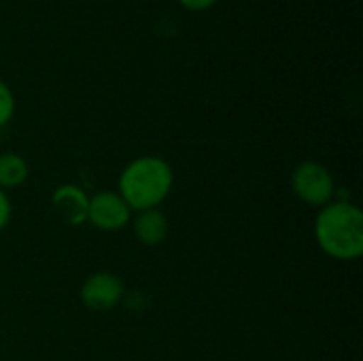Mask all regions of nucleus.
I'll return each mask as SVG.
<instances>
[{"label":"nucleus","mask_w":363,"mask_h":361,"mask_svg":"<svg viewBox=\"0 0 363 361\" xmlns=\"http://www.w3.org/2000/svg\"><path fill=\"white\" fill-rule=\"evenodd\" d=\"M315 234L321 249L336 260H357L363 251V217L351 202H332L317 217Z\"/></svg>","instance_id":"f257e3e1"},{"label":"nucleus","mask_w":363,"mask_h":361,"mask_svg":"<svg viewBox=\"0 0 363 361\" xmlns=\"http://www.w3.org/2000/svg\"><path fill=\"white\" fill-rule=\"evenodd\" d=\"M172 187L170 166L153 155L134 160L119 177V196L125 200L130 211L155 209Z\"/></svg>","instance_id":"f03ea898"},{"label":"nucleus","mask_w":363,"mask_h":361,"mask_svg":"<svg viewBox=\"0 0 363 361\" xmlns=\"http://www.w3.org/2000/svg\"><path fill=\"white\" fill-rule=\"evenodd\" d=\"M294 191L311 206H325L334 196V179L330 170L317 162H304L294 170Z\"/></svg>","instance_id":"7ed1b4c3"},{"label":"nucleus","mask_w":363,"mask_h":361,"mask_svg":"<svg viewBox=\"0 0 363 361\" xmlns=\"http://www.w3.org/2000/svg\"><path fill=\"white\" fill-rule=\"evenodd\" d=\"M130 206L119 194L113 191H100L89 200V213L87 221H91L96 228L113 232L123 228L130 221Z\"/></svg>","instance_id":"20e7f679"},{"label":"nucleus","mask_w":363,"mask_h":361,"mask_svg":"<svg viewBox=\"0 0 363 361\" xmlns=\"http://www.w3.org/2000/svg\"><path fill=\"white\" fill-rule=\"evenodd\" d=\"M123 298V283L111 272H98L89 277L81 289V300L91 311H111Z\"/></svg>","instance_id":"39448f33"},{"label":"nucleus","mask_w":363,"mask_h":361,"mask_svg":"<svg viewBox=\"0 0 363 361\" xmlns=\"http://www.w3.org/2000/svg\"><path fill=\"white\" fill-rule=\"evenodd\" d=\"M51 204L55 213L70 226H83L87 221L89 213V198L83 194V189L74 185H62L55 189Z\"/></svg>","instance_id":"423d86ee"},{"label":"nucleus","mask_w":363,"mask_h":361,"mask_svg":"<svg viewBox=\"0 0 363 361\" xmlns=\"http://www.w3.org/2000/svg\"><path fill=\"white\" fill-rule=\"evenodd\" d=\"M134 234L143 245H160L168 234V221L164 213L155 209L140 211L134 219Z\"/></svg>","instance_id":"0eeeda50"},{"label":"nucleus","mask_w":363,"mask_h":361,"mask_svg":"<svg viewBox=\"0 0 363 361\" xmlns=\"http://www.w3.org/2000/svg\"><path fill=\"white\" fill-rule=\"evenodd\" d=\"M28 177V164L17 153H2L0 155V189L19 187Z\"/></svg>","instance_id":"6e6552de"},{"label":"nucleus","mask_w":363,"mask_h":361,"mask_svg":"<svg viewBox=\"0 0 363 361\" xmlns=\"http://www.w3.org/2000/svg\"><path fill=\"white\" fill-rule=\"evenodd\" d=\"M15 113V98H13V91L9 89V85L4 81H0V128L4 123L11 121Z\"/></svg>","instance_id":"1a4fd4ad"},{"label":"nucleus","mask_w":363,"mask_h":361,"mask_svg":"<svg viewBox=\"0 0 363 361\" xmlns=\"http://www.w3.org/2000/svg\"><path fill=\"white\" fill-rule=\"evenodd\" d=\"M9 219H11V202H9L6 194L0 189V230L6 228Z\"/></svg>","instance_id":"9d476101"},{"label":"nucleus","mask_w":363,"mask_h":361,"mask_svg":"<svg viewBox=\"0 0 363 361\" xmlns=\"http://www.w3.org/2000/svg\"><path fill=\"white\" fill-rule=\"evenodd\" d=\"M181 6L189 9V11H206L211 6H215L219 0H179Z\"/></svg>","instance_id":"9b49d317"}]
</instances>
